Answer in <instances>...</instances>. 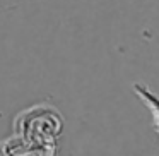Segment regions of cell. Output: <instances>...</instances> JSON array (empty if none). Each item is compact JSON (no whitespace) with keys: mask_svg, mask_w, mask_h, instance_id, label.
Masks as SVG:
<instances>
[{"mask_svg":"<svg viewBox=\"0 0 159 156\" xmlns=\"http://www.w3.org/2000/svg\"><path fill=\"white\" fill-rule=\"evenodd\" d=\"M132 89H134V93L137 94V96L147 105L149 110H151L152 120H154V127L159 134V96L149 86H145V84H142V83H134L132 84Z\"/></svg>","mask_w":159,"mask_h":156,"instance_id":"cell-1","label":"cell"}]
</instances>
